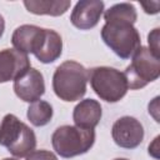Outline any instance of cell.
<instances>
[{"label": "cell", "mask_w": 160, "mask_h": 160, "mask_svg": "<svg viewBox=\"0 0 160 160\" xmlns=\"http://www.w3.org/2000/svg\"><path fill=\"white\" fill-rule=\"evenodd\" d=\"M62 52V39L59 32L52 29H45L42 39L34 52L35 58L42 64L56 61Z\"/></svg>", "instance_id": "13"}, {"label": "cell", "mask_w": 160, "mask_h": 160, "mask_svg": "<svg viewBox=\"0 0 160 160\" xmlns=\"http://www.w3.org/2000/svg\"><path fill=\"white\" fill-rule=\"evenodd\" d=\"M124 75L129 89H142L160 76V58L155 56L146 46H140L132 55L131 62L126 66Z\"/></svg>", "instance_id": "6"}, {"label": "cell", "mask_w": 160, "mask_h": 160, "mask_svg": "<svg viewBox=\"0 0 160 160\" xmlns=\"http://www.w3.org/2000/svg\"><path fill=\"white\" fill-rule=\"evenodd\" d=\"M158 140H159V136H156V138L154 139L152 144L149 145V154L152 155V156L156 158V159L159 158V155H158V151H159V148H158Z\"/></svg>", "instance_id": "20"}, {"label": "cell", "mask_w": 160, "mask_h": 160, "mask_svg": "<svg viewBox=\"0 0 160 160\" xmlns=\"http://www.w3.org/2000/svg\"><path fill=\"white\" fill-rule=\"evenodd\" d=\"M95 142V131L75 125H62L51 135V144L58 155L65 159L88 152Z\"/></svg>", "instance_id": "4"}, {"label": "cell", "mask_w": 160, "mask_h": 160, "mask_svg": "<svg viewBox=\"0 0 160 160\" xmlns=\"http://www.w3.org/2000/svg\"><path fill=\"white\" fill-rule=\"evenodd\" d=\"M71 5L69 0H25L26 10L35 15L60 16L65 14Z\"/></svg>", "instance_id": "14"}, {"label": "cell", "mask_w": 160, "mask_h": 160, "mask_svg": "<svg viewBox=\"0 0 160 160\" xmlns=\"http://www.w3.org/2000/svg\"><path fill=\"white\" fill-rule=\"evenodd\" d=\"M26 160H58L56 155L49 150H34L26 156Z\"/></svg>", "instance_id": "18"}, {"label": "cell", "mask_w": 160, "mask_h": 160, "mask_svg": "<svg viewBox=\"0 0 160 160\" xmlns=\"http://www.w3.org/2000/svg\"><path fill=\"white\" fill-rule=\"evenodd\" d=\"M105 22L108 21H128L131 24L136 22L138 12L132 4L130 2H119L110 6L104 12Z\"/></svg>", "instance_id": "16"}, {"label": "cell", "mask_w": 160, "mask_h": 160, "mask_svg": "<svg viewBox=\"0 0 160 160\" xmlns=\"http://www.w3.org/2000/svg\"><path fill=\"white\" fill-rule=\"evenodd\" d=\"M160 29L155 28L154 30H151L148 35V44H149V50L158 58H160V44H159V39H160Z\"/></svg>", "instance_id": "17"}, {"label": "cell", "mask_w": 160, "mask_h": 160, "mask_svg": "<svg viewBox=\"0 0 160 160\" xmlns=\"http://www.w3.org/2000/svg\"><path fill=\"white\" fill-rule=\"evenodd\" d=\"M44 28L36 25L24 24L16 28L11 35V42L14 49L24 54H34L42 39Z\"/></svg>", "instance_id": "11"}, {"label": "cell", "mask_w": 160, "mask_h": 160, "mask_svg": "<svg viewBox=\"0 0 160 160\" xmlns=\"http://www.w3.org/2000/svg\"><path fill=\"white\" fill-rule=\"evenodd\" d=\"M12 89L15 91V95L20 100L25 102L38 101L45 92L44 75L40 70L30 68L22 75L14 80Z\"/></svg>", "instance_id": "8"}, {"label": "cell", "mask_w": 160, "mask_h": 160, "mask_svg": "<svg viewBox=\"0 0 160 160\" xmlns=\"http://www.w3.org/2000/svg\"><path fill=\"white\" fill-rule=\"evenodd\" d=\"M31 68L26 54L16 49H4L0 51V84L14 81Z\"/></svg>", "instance_id": "10"}, {"label": "cell", "mask_w": 160, "mask_h": 160, "mask_svg": "<svg viewBox=\"0 0 160 160\" xmlns=\"http://www.w3.org/2000/svg\"><path fill=\"white\" fill-rule=\"evenodd\" d=\"M4 31H5V20H4V16L0 14V38L2 36Z\"/></svg>", "instance_id": "21"}, {"label": "cell", "mask_w": 160, "mask_h": 160, "mask_svg": "<svg viewBox=\"0 0 160 160\" xmlns=\"http://www.w3.org/2000/svg\"><path fill=\"white\" fill-rule=\"evenodd\" d=\"M114 160H129V159H125V158H118V159H114Z\"/></svg>", "instance_id": "23"}, {"label": "cell", "mask_w": 160, "mask_h": 160, "mask_svg": "<svg viewBox=\"0 0 160 160\" xmlns=\"http://www.w3.org/2000/svg\"><path fill=\"white\" fill-rule=\"evenodd\" d=\"M140 5L142 6L144 11L146 14H158L159 12V2L158 1H149V2H140Z\"/></svg>", "instance_id": "19"}, {"label": "cell", "mask_w": 160, "mask_h": 160, "mask_svg": "<svg viewBox=\"0 0 160 160\" xmlns=\"http://www.w3.org/2000/svg\"><path fill=\"white\" fill-rule=\"evenodd\" d=\"M88 70L74 60L61 62L52 75V90L55 95L68 102L80 100L86 92Z\"/></svg>", "instance_id": "1"}, {"label": "cell", "mask_w": 160, "mask_h": 160, "mask_svg": "<svg viewBox=\"0 0 160 160\" xmlns=\"http://www.w3.org/2000/svg\"><path fill=\"white\" fill-rule=\"evenodd\" d=\"M94 92L106 102H118L128 92V81L122 71L110 66H95L88 70Z\"/></svg>", "instance_id": "5"}, {"label": "cell", "mask_w": 160, "mask_h": 160, "mask_svg": "<svg viewBox=\"0 0 160 160\" xmlns=\"http://www.w3.org/2000/svg\"><path fill=\"white\" fill-rule=\"evenodd\" d=\"M105 45L120 59H130L141 46V39L134 24L128 21H108L101 28Z\"/></svg>", "instance_id": "3"}, {"label": "cell", "mask_w": 160, "mask_h": 160, "mask_svg": "<svg viewBox=\"0 0 160 160\" xmlns=\"http://www.w3.org/2000/svg\"><path fill=\"white\" fill-rule=\"evenodd\" d=\"M144 128L141 122L132 116L119 118L111 129L114 142L122 149H135L144 140Z\"/></svg>", "instance_id": "7"}, {"label": "cell", "mask_w": 160, "mask_h": 160, "mask_svg": "<svg viewBox=\"0 0 160 160\" xmlns=\"http://www.w3.org/2000/svg\"><path fill=\"white\" fill-rule=\"evenodd\" d=\"M102 116L101 105L98 100L94 99H84L74 108L72 120L75 126L82 129H95L100 122Z\"/></svg>", "instance_id": "12"}, {"label": "cell", "mask_w": 160, "mask_h": 160, "mask_svg": "<svg viewBox=\"0 0 160 160\" xmlns=\"http://www.w3.org/2000/svg\"><path fill=\"white\" fill-rule=\"evenodd\" d=\"M2 160H19V159H15V158H4Z\"/></svg>", "instance_id": "22"}, {"label": "cell", "mask_w": 160, "mask_h": 160, "mask_svg": "<svg viewBox=\"0 0 160 160\" xmlns=\"http://www.w3.org/2000/svg\"><path fill=\"white\" fill-rule=\"evenodd\" d=\"M0 145L16 158H26L36 148V135L16 115L6 114L0 124Z\"/></svg>", "instance_id": "2"}, {"label": "cell", "mask_w": 160, "mask_h": 160, "mask_svg": "<svg viewBox=\"0 0 160 160\" xmlns=\"http://www.w3.org/2000/svg\"><path fill=\"white\" fill-rule=\"evenodd\" d=\"M105 5L101 0H80L75 4L70 21L80 30H90L99 24Z\"/></svg>", "instance_id": "9"}, {"label": "cell", "mask_w": 160, "mask_h": 160, "mask_svg": "<svg viewBox=\"0 0 160 160\" xmlns=\"http://www.w3.org/2000/svg\"><path fill=\"white\" fill-rule=\"evenodd\" d=\"M52 115H54L52 106L50 105V102L45 100H38L31 102L26 111V116L29 121L38 128L48 125L51 121Z\"/></svg>", "instance_id": "15"}]
</instances>
